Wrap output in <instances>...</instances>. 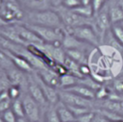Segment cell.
Segmentation results:
<instances>
[{"mask_svg":"<svg viewBox=\"0 0 123 122\" xmlns=\"http://www.w3.org/2000/svg\"><path fill=\"white\" fill-rule=\"evenodd\" d=\"M0 3H1V0H0Z\"/></svg>","mask_w":123,"mask_h":122,"instance_id":"43","label":"cell"},{"mask_svg":"<svg viewBox=\"0 0 123 122\" xmlns=\"http://www.w3.org/2000/svg\"><path fill=\"white\" fill-rule=\"evenodd\" d=\"M62 5L67 9H75L79 6H81V0H62Z\"/></svg>","mask_w":123,"mask_h":122,"instance_id":"29","label":"cell"},{"mask_svg":"<svg viewBox=\"0 0 123 122\" xmlns=\"http://www.w3.org/2000/svg\"><path fill=\"white\" fill-rule=\"evenodd\" d=\"M11 109L12 110V111L14 112V114L17 116V118L19 117H25V112H24V107H23V103H22V99L21 97L18 99H15L12 102V107Z\"/></svg>","mask_w":123,"mask_h":122,"instance_id":"22","label":"cell"},{"mask_svg":"<svg viewBox=\"0 0 123 122\" xmlns=\"http://www.w3.org/2000/svg\"><path fill=\"white\" fill-rule=\"evenodd\" d=\"M21 99H22V103L24 107L25 117L28 118L31 122H37L41 120L43 110L40 107V105L34 98H32L28 92L24 94V96Z\"/></svg>","mask_w":123,"mask_h":122,"instance_id":"6","label":"cell"},{"mask_svg":"<svg viewBox=\"0 0 123 122\" xmlns=\"http://www.w3.org/2000/svg\"><path fill=\"white\" fill-rule=\"evenodd\" d=\"M1 115L5 122H17V116L14 114L12 109H9L6 111L2 112Z\"/></svg>","mask_w":123,"mask_h":122,"instance_id":"27","label":"cell"},{"mask_svg":"<svg viewBox=\"0 0 123 122\" xmlns=\"http://www.w3.org/2000/svg\"><path fill=\"white\" fill-rule=\"evenodd\" d=\"M80 72H81L83 77H87V76H90L92 74L91 68L87 63L80 64Z\"/></svg>","mask_w":123,"mask_h":122,"instance_id":"31","label":"cell"},{"mask_svg":"<svg viewBox=\"0 0 123 122\" xmlns=\"http://www.w3.org/2000/svg\"><path fill=\"white\" fill-rule=\"evenodd\" d=\"M60 94V101L64 103L67 106H75V107H85L89 108L93 110L94 106V100L86 99L84 97H81L73 92H70L66 89L60 88L59 89Z\"/></svg>","mask_w":123,"mask_h":122,"instance_id":"7","label":"cell"},{"mask_svg":"<svg viewBox=\"0 0 123 122\" xmlns=\"http://www.w3.org/2000/svg\"><path fill=\"white\" fill-rule=\"evenodd\" d=\"M66 90L70 91V92H73L81 97H84L86 99H89V100H95V91L90 89L89 87L84 85H81V84H77L71 87H68V88H65Z\"/></svg>","mask_w":123,"mask_h":122,"instance_id":"13","label":"cell"},{"mask_svg":"<svg viewBox=\"0 0 123 122\" xmlns=\"http://www.w3.org/2000/svg\"><path fill=\"white\" fill-rule=\"evenodd\" d=\"M92 0H81V4L82 5H90Z\"/></svg>","mask_w":123,"mask_h":122,"instance_id":"38","label":"cell"},{"mask_svg":"<svg viewBox=\"0 0 123 122\" xmlns=\"http://www.w3.org/2000/svg\"><path fill=\"white\" fill-rule=\"evenodd\" d=\"M109 5V15L111 19V26L115 24H119L123 21V11L113 2L108 3Z\"/></svg>","mask_w":123,"mask_h":122,"instance_id":"15","label":"cell"},{"mask_svg":"<svg viewBox=\"0 0 123 122\" xmlns=\"http://www.w3.org/2000/svg\"><path fill=\"white\" fill-rule=\"evenodd\" d=\"M108 3V0H92L91 1V6L93 8L94 15L97 14Z\"/></svg>","mask_w":123,"mask_h":122,"instance_id":"28","label":"cell"},{"mask_svg":"<svg viewBox=\"0 0 123 122\" xmlns=\"http://www.w3.org/2000/svg\"><path fill=\"white\" fill-rule=\"evenodd\" d=\"M22 23L39 25L55 29H64L59 13L54 9L36 12H25Z\"/></svg>","mask_w":123,"mask_h":122,"instance_id":"1","label":"cell"},{"mask_svg":"<svg viewBox=\"0 0 123 122\" xmlns=\"http://www.w3.org/2000/svg\"><path fill=\"white\" fill-rule=\"evenodd\" d=\"M8 92L10 95V98L12 101L18 99L21 97V86L17 85H11L10 87L8 88Z\"/></svg>","mask_w":123,"mask_h":122,"instance_id":"24","label":"cell"},{"mask_svg":"<svg viewBox=\"0 0 123 122\" xmlns=\"http://www.w3.org/2000/svg\"><path fill=\"white\" fill-rule=\"evenodd\" d=\"M122 11H123V0H112Z\"/></svg>","mask_w":123,"mask_h":122,"instance_id":"34","label":"cell"},{"mask_svg":"<svg viewBox=\"0 0 123 122\" xmlns=\"http://www.w3.org/2000/svg\"><path fill=\"white\" fill-rule=\"evenodd\" d=\"M74 122H76V121H74Z\"/></svg>","mask_w":123,"mask_h":122,"instance_id":"44","label":"cell"},{"mask_svg":"<svg viewBox=\"0 0 123 122\" xmlns=\"http://www.w3.org/2000/svg\"><path fill=\"white\" fill-rule=\"evenodd\" d=\"M79 79L78 77H76L73 74L70 73H66L64 75L61 76V88L65 89L68 87H71L75 85H77L79 83Z\"/></svg>","mask_w":123,"mask_h":122,"instance_id":"19","label":"cell"},{"mask_svg":"<svg viewBox=\"0 0 123 122\" xmlns=\"http://www.w3.org/2000/svg\"><path fill=\"white\" fill-rule=\"evenodd\" d=\"M0 67L5 72H7L10 69L15 67L12 61L11 60V58L8 56V54L5 52V50L1 47H0Z\"/></svg>","mask_w":123,"mask_h":122,"instance_id":"20","label":"cell"},{"mask_svg":"<svg viewBox=\"0 0 123 122\" xmlns=\"http://www.w3.org/2000/svg\"><path fill=\"white\" fill-rule=\"evenodd\" d=\"M37 122H44V120H43V119H41V120H39V121H37Z\"/></svg>","mask_w":123,"mask_h":122,"instance_id":"40","label":"cell"},{"mask_svg":"<svg viewBox=\"0 0 123 122\" xmlns=\"http://www.w3.org/2000/svg\"><path fill=\"white\" fill-rule=\"evenodd\" d=\"M17 122H31V121L26 117H19L17 118Z\"/></svg>","mask_w":123,"mask_h":122,"instance_id":"37","label":"cell"},{"mask_svg":"<svg viewBox=\"0 0 123 122\" xmlns=\"http://www.w3.org/2000/svg\"><path fill=\"white\" fill-rule=\"evenodd\" d=\"M54 10L59 13L62 22L63 24L64 30L68 31L73 28L82 26V25H92L94 27V19L93 18H86L78 13H76L73 10L67 9L62 5L56 7Z\"/></svg>","mask_w":123,"mask_h":122,"instance_id":"2","label":"cell"},{"mask_svg":"<svg viewBox=\"0 0 123 122\" xmlns=\"http://www.w3.org/2000/svg\"><path fill=\"white\" fill-rule=\"evenodd\" d=\"M87 45L88 44L81 41L76 37H74L73 35H71L70 33L65 31V34H64V37H63V39H62V47H63L64 50H67V49H81V50L86 51Z\"/></svg>","mask_w":123,"mask_h":122,"instance_id":"12","label":"cell"},{"mask_svg":"<svg viewBox=\"0 0 123 122\" xmlns=\"http://www.w3.org/2000/svg\"><path fill=\"white\" fill-rule=\"evenodd\" d=\"M62 0H53V3H54V9L60 5H62Z\"/></svg>","mask_w":123,"mask_h":122,"instance_id":"36","label":"cell"},{"mask_svg":"<svg viewBox=\"0 0 123 122\" xmlns=\"http://www.w3.org/2000/svg\"><path fill=\"white\" fill-rule=\"evenodd\" d=\"M108 3L93 17V19H94V29L96 30L101 42L105 38L107 33L111 28V19H110V15H109V5H108Z\"/></svg>","mask_w":123,"mask_h":122,"instance_id":"5","label":"cell"},{"mask_svg":"<svg viewBox=\"0 0 123 122\" xmlns=\"http://www.w3.org/2000/svg\"><path fill=\"white\" fill-rule=\"evenodd\" d=\"M10 23H8L7 21H5L2 17H1V15H0V28L1 27H4V26H7V25H9Z\"/></svg>","mask_w":123,"mask_h":122,"instance_id":"35","label":"cell"},{"mask_svg":"<svg viewBox=\"0 0 123 122\" xmlns=\"http://www.w3.org/2000/svg\"><path fill=\"white\" fill-rule=\"evenodd\" d=\"M109 95H110L109 89L105 85H101V87L95 91V100H105V99H108Z\"/></svg>","mask_w":123,"mask_h":122,"instance_id":"26","label":"cell"},{"mask_svg":"<svg viewBox=\"0 0 123 122\" xmlns=\"http://www.w3.org/2000/svg\"><path fill=\"white\" fill-rule=\"evenodd\" d=\"M12 101L11 99L0 102V113H2V112H4V111H6L7 110L11 109V107H12Z\"/></svg>","mask_w":123,"mask_h":122,"instance_id":"32","label":"cell"},{"mask_svg":"<svg viewBox=\"0 0 123 122\" xmlns=\"http://www.w3.org/2000/svg\"><path fill=\"white\" fill-rule=\"evenodd\" d=\"M36 72L39 76V78L47 85L58 89L61 88V76L52 68L47 66L45 68L37 70Z\"/></svg>","mask_w":123,"mask_h":122,"instance_id":"11","label":"cell"},{"mask_svg":"<svg viewBox=\"0 0 123 122\" xmlns=\"http://www.w3.org/2000/svg\"><path fill=\"white\" fill-rule=\"evenodd\" d=\"M95 112H96V111H95ZM92 122H111V121L110 119H108L106 116H104V115H102V114L96 112L95 117H94V119H93Z\"/></svg>","mask_w":123,"mask_h":122,"instance_id":"33","label":"cell"},{"mask_svg":"<svg viewBox=\"0 0 123 122\" xmlns=\"http://www.w3.org/2000/svg\"><path fill=\"white\" fill-rule=\"evenodd\" d=\"M34 76L36 78V80L37 81V83L39 84L42 91H43V94L48 102L49 105H57L59 102H60V94H59V89L58 88H55L49 85H47L46 83H44L40 78L39 76L37 74V72L35 71L34 72Z\"/></svg>","mask_w":123,"mask_h":122,"instance_id":"10","label":"cell"},{"mask_svg":"<svg viewBox=\"0 0 123 122\" xmlns=\"http://www.w3.org/2000/svg\"><path fill=\"white\" fill-rule=\"evenodd\" d=\"M43 120L44 122H61L60 116L56 109V105H49L45 109L43 112Z\"/></svg>","mask_w":123,"mask_h":122,"instance_id":"18","label":"cell"},{"mask_svg":"<svg viewBox=\"0 0 123 122\" xmlns=\"http://www.w3.org/2000/svg\"><path fill=\"white\" fill-rule=\"evenodd\" d=\"M24 12H36L54 9L53 0H17Z\"/></svg>","mask_w":123,"mask_h":122,"instance_id":"9","label":"cell"},{"mask_svg":"<svg viewBox=\"0 0 123 122\" xmlns=\"http://www.w3.org/2000/svg\"><path fill=\"white\" fill-rule=\"evenodd\" d=\"M25 24V23H24ZM32 31H34L44 43H51L62 46V39L65 34L64 29H55L50 27H44L39 25L25 24Z\"/></svg>","mask_w":123,"mask_h":122,"instance_id":"3","label":"cell"},{"mask_svg":"<svg viewBox=\"0 0 123 122\" xmlns=\"http://www.w3.org/2000/svg\"><path fill=\"white\" fill-rule=\"evenodd\" d=\"M27 92L30 94V96L32 98H34L39 105L40 107L42 108L43 110V112L45 110V109L49 106L44 94H43V91L39 85V84L37 83V81L36 80L35 76L33 77H29V82H28V88H27Z\"/></svg>","mask_w":123,"mask_h":122,"instance_id":"8","label":"cell"},{"mask_svg":"<svg viewBox=\"0 0 123 122\" xmlns=\"http://www.w3.org/2000/svg\"><path fill=\"white\" fill-rule=\"evenodd\" d=\"M119 24H120V25H121V27H122V28H123V21H122V22H121V23H119Z\"/></svg>","mask_w":123,"mask_h":122,"instance_id":"39","label":"cell"},{"mask_svg":"<svg viewBox=\"0 0 123 122\" xmlns=\"http://www.w3.org/2000/svg\"><path fill=\"white\" fill-rule=\"evenodd\" d=\"M112 86H113V89L115 90L114 92H116L118 94L123 93V79L118 78V79L114 80L113 84H112Z\"/></svg>","mask_w":123,"mask_h":122,"instance_id":"30","label":"cell"},{"mask_svg":"<svg viewBox=\"0 0 123 122\" xmlns=\"http://www.w3.org/2000/svg\"><path fill=\"white\" fill-rule=\"evenodd\" d=\"M101 102V108L110 111H113L116 113H119L122 115L123 113V103L120 101L116 100H111V99H105V100H100Z\"/></svg>","mask_w":123,"mask_h":122,"instance_id":"16","label":"cell"},{"mask_svg":"<svg viewBox=\"0 0 123 122\" xmlns=\"http://www.w3.org/2000/svg\"><path fill=\"white\" fill-rule=\"evenodd\" d=\"M116 122H123V119L122 120H119V121H116Z\"/></svg>","mask_w":123,"mask_h":122,"instance_id":"41","label":"cell"},{"mask_svg":"<svg viewBox=\"0 0 123 122\" xmlns=\"http://www.w3.org/2000/svg\"><path fill=\"white\" fill-rule=\"evenodd\" d=\"M95 110H92L86 113H84L78 117H76V122H92L94 117H95Z\"/></svg>","mask_w":123,"mask_h":122,"instance_id":"25","label":"cell"},{"mask_svg":"<svg viewBox=\"0 0 123 122\" xmlns=\"http://www.w3.org/2000/svg\"><path fill=\"white\" fill-rule=\"evenodd\" d=\"M65 54L66 56L75 61L76 62L83 64V63H87V55H86V51L85 50H81V49H67L65 50Z\"/></svg>","mask_w":123,"mask_h":122,"instance_id":"17","label":"cell"},{"mask_svg":"<svg viewBox=\"0 0 123 122\" xmlns=\"http://www.w3.org/2000/svg\"><path fill=\"white\" fill-rule=\"evenodd\" d=\"M111 31L114 37V38L117 40V42L123 47V28L120 24L112 25L111 28Z\"/></svg>","mask_w":123,"mask_h":122,"instance_id":"23","label":"cell"},{"mask_svg":"<svg viewBox=\"0 0 123 122\" xmlns=\"http://www.w3.org/2000/svg\"><path fill=\"white\" fill-rule=\"evenodd\" d=\"M66 32L70 33L71 35L76 37L78 39H80L81 41L90 46L97 47L101 43L99 36L92 25H82V26L73 28L71 30H68Z\"/></svg>","mask_w":123,"mask_h":122,"instance_id":"4","label":"cell"},{"mask_svg":"<svg viewBox=\"0 0 123 122\" xmlns=\"http://www.w3.org/2000/svg\"><path fill=\"white\" fill-rule=\"evenodd\" d=\"M56 109H57L58 114L60 116L61 122H74V121H76V117L74 116L72 111L62 101H60L56 105Z\"/></svg>","mask_w":123,"mask_h":122,"instance_id":"14","label":"cell"},{"mask_svg":"<svg viewBox=\"0 0 123 122\" xmlns=\"http://www.w3.org/2000/svg\"><path fill=\"white\" fill-rule=\"evenodd\" d=\"M76 13H78L79 15L86 17V18H93L94 17V12H93V8L90 5H81L75 9H72Z\"/></svg>","mask_w":123,"mask_h":122,"instance_id":"21","label":"cell"},{"mask_svg":"<svg viewBox=\"0 0 123 122\" xmlns=\"http://www.w3.org/2000/svg\"><path fill=\"white\" fill-rule=\"evenodd\" d=\"M122 57H123V52H122Z\"/></svg>","mask_w":123,"mask_h":122,"instance_id":"42","label":"cell"}]
</instances>
